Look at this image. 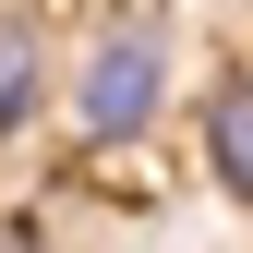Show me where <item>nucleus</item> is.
I'll list each match as a JSON object with an SVG mask.
<instances>
[{
  "label": "nucleus",
  "mask_w": 253,
  "mask_h": 253,
  "mask_svg": "<svg viewBox=\"0 0 253 253\" xmlns=\"http://www.w3.org/2000/svg\"><path fill=\"white\" fill-rule=\"evenodd\" d=\"M37 109H48V24L0 12V133H24Z\"/></svg>",
  "instance_id": "3"
},
{
  "label": "nucleus",
  "mask_w": 253,
  "mask_h": 253,
  "mask_svg": "<svg viewBox=\"0 0 253 253\" xmlns=\"http://www.w3.org/2000/svg\"><path fill=\"white\" fill-rule=\"evenodd\" d=\"M169 109V12H109L73 60V121L84 145H145Z\"/></svg>",
  "instance_id": "1"
},
{
  "label": "nucleus",
  "mask_w": 253,
  "mask_h": 253,
  "mask_svg": "<svg viewBox=\"0 0 253 253\" xmlns=\"http://www.w3.org/2000/svg\"><path fill=\"white\" fill-rule=\"evenodd\" d=\"M205 169H217L229 205H253V73H229L205 97Z\"/></svg>",
  "instance_id": "2"
}]
</instances>
